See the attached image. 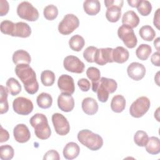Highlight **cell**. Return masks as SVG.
Wrapping results in <instances>:
<instances>
[{
	"instance_id": "6da1fadb",
	"label": "cell",
	"mask_w": 160,
	"mask_h": 160,
	"mask_svg": "<svg viewBox=\"0 0 160 160\" xmlns=\"http://www.w3.org/2000/svg\"><path fill=\"white\" fill-rule=\"evenodd\" d=\"M16 76L24 84L26 91L29 94H34L39 89L36 74L33 69L28 64H19L15 68Z\"/></svg>"
},
{
	"instance_id": "7a4b0ae2",
	"label": "cell",
	"mask_w": 160,
	"mask_h": 160,
	"mask_svg": "<svg viewBox=\"0 0 160 160\" xmlns=\"http://www.w3.org/2000/svg\"><path fill=\"white\" fill-rule=\"evenodd\" d=\"M31 126L34 129L36 137L40 139L45 140L51 135V130L49 126L47 117L41 113H36L29 120Z\"/></svg>"
},
{
	"instance_id": "3957f363",
	"label": "cell",
	"mask_w": 160,
	"mask_h": 160,
	"mask_svg": "<svg viewBox=\"0 0 160 160\" xmlns=\"http://www.w3.org/2000/svg\"><path fill=\"white\" fill-rule=\"evenodd\" d=\"M78 141L91 151H98L103 145L102 137L89 129L81 130L77 136Z\"/></svg>"
},
{
	"instance_id": "277c9868",
	"label": "cell",
	"mask_w": 160,
	"mask_h": 160,
	"mask_svg": "<svg viewBox=\"0 0 160 160\" xmlns=\"http://www.w3.org/2000/svg\"><path fill=\"white\" fill-rule=\"evenodd\" d=\"M117 88L118 84L113 79L105 77L101 78L96 90L98 100L101 102H106L109 98V94L115 92Z\"/></svg>"
},
{
	"instance_id": "5b68a950",
	"label": "cell",
	"mask_w": 160,
	"mask_h": 160,
	"mask_svg": "<svg viewBox=\"0 0 160 160\" xmlns=\"http://www.w3.org/2000/svg\"><path fill=\"white\" fill-rule=\"evenodd\" d=\"M150 106L151 102L149 98L146 96H141L131 104L129 113L132 117L139 118L148 111Z\"/></svg>"
},
{
	"instance_id": "8992f818",
	"label": "cell",
	"mask_w": 160,
	"mask_h": 160,
	"mask_svg": "<svg viewBox=\"0 0 160 160\" xmlns=\"http://www.w3.org/2000/svg\"><path fill=\"white\" fill-rule=\"evenodd\" d=\"M17 14L19 18L28 21H36L39 18L38 9L28 1H22L18 4Z\"/></svg>"
},
{
	"instance_id": "52a82bcc",
	"label": "cell",
	"mask_w": 160,
	"mask_h": 160,
	"mask_svg": "<svg viewBox=\"0 0 160 160\" xmlns=\"http://www.w3.org/2000/svg\"><path fill=\"white\" fill-rule=\"evenodd\" d=\"M79 26L78 18L73 14H67L58 25V31L62 35L71 34Z\"/></svg>"
},
{
	"instance_id": "ba28073f",
	"label": "cell",
	"mask_w": 160,
	"mask_h": 160,
	"mask_svg": "<svg viewBox=\"0 0 160 160\" xmlns=\"http://www.w3.org/2000/svg\"><path fill=\"white\" fill-rule=\"evenodd\" d=\"M118 36L128 48H134L137 45L138 39L134 30L128 26H121L118 29Z\"/></svg>"
},
{
	"instance_id": "9c48e42d",
	"label": "cell",
	"mask_w": 160,
	"mask_h": 160,
	"mask_svg": "<svg viewBox=\"0 0 160 160\" xmlns=\"http://www.w3.org/2000/svg\"><path fill=\"white\" fill-rule=\"evenodd\" d=\"M52 122L56 133L60 136H65L69 132L70 125L62 114L56 112L52 115Z\"/></svg>"
},
{
	"instance_id": "30bf717a",
	"label": "cell",
	"mask_w": 160,
	"mask_h": 160,
	"mask_svg": "<svg viewBox=\"0 0 160 160\" xmlns=\"http://www.w3.org/2000/svg\"><path fill=\"white\" fill-rule=\"evenodd\" d=\"M12 108L15 112L20 115H28L33 110L32 102L24 97H18L14 99Z\"/></svg>"
},
{
	"instance_id": "8fae6325",
	"label": "cell",
	"mask_w": 160,
	"mask_h": 160,
	"mask_svg": "<svg viewBox=\"0 0 160 160\" xmlns=\"http://www.w3.org/2000/svg\"><path fill=\"white\" fill-rule=\"evenodd\" d=\"M63 66L64 69L71 72L81 74L84 72L85 65L78 57L68 56L64 59Z\"/></svg>"
},
{
	"instance_id": "7c38bea8",
	"label": "cell",
	"mask_w": 160,
	"mask_h": 160,
	"mask_svg": "<svg viewBox=\"0 0 160 160\" xmlns=\"http://www.w3.org/2000/svg\"><path fill=\"white\" fill-rule=\"evenodd\" d=\"M128 76L134 81L141 80L146 74L144 66L138 62H131L127 68Z\"/></svg>"
},
{
	"instance_id": "4fadbf2b",
	"label": "cell",
	"mask_w": 160,
	"mask_h": 160,
	"mask_svg": "<svg viewBox=\"0 0 160 160\" xmlns=\"http://www.w3.org/2000/svg\"><path fill=\"white\" fill-rule=\"evenodd\" d=\"M112 50L113 49L111 48L98 49L94 56V61L100 66H104L108 62H113Z\"/></svg>"
},
{
	"instance_id": "5bb4252c",
	"label": "cell",
	"mask_w": 160,
	"mask_h": 160,
	"mask_svg": "<svg viewBox=\"0 0 160 160\" xmlns=\"http://www.w3.org/2000/svg\"><path fill=\"white\" fill-rule=\"evenodd\" d=\"M58 86L62 92L72 94L75 91L73 78L68 74H62L58 80Z\"/></svg>"
},
{
	"instance_id": "9a60e30c",
	"label": "cell",
	"mask_w": 160,
	"mask_h": 160,
	"mask_svg": "<svg viewBox=\"0 0 160 160\" xmlns=\"http://www.w3.org/2000/svg\"><path fill=\"white\" fill-rule=\"evenodd\" d=\"M13 135L15 140L19 143H25L31 138L30 131L24 124H17L14 128Z\"/></svg>"
},
{
	"instance_id": "2e32d148",
	"label": "cell",
	"mask_w": 160,
	"mask_h": 160,
	"mask_svg": "<svg viewBox=\"0 0 160 160\" xmlns=\"http://www.w3.org/2000/svg\"><path fill=\"white\" fill-rule=\"evenodd\" d=\"M58 108L62 111L71 112L74 107V100L71 94L62 92L58 98Z\"/></svg>"
},
{
	"instance_id": "e0dca14e",
	"label": "cell",
	"mask_w": 160,
	"mask_h": 160,
	"mask_svg": "<svg viewBox=\"0 0 160 160\" xmlns=\"http://www.w3.org/2000/svg\"><path fill=\"white\" fill-rule=\"evenodd\" d=\"M83 112L88 115H94L98 111V104L95 99L90 97L84 98L81 104Z\"/></svg>"
},
{
	"instance_id": "ac0fdd59",
	"label": "cell",
	"mask_w": 160,
	"mask_h": 160,
	"mask_svg": "<svg viewBox=\"0 0 160 160\" xmlns=\"http://www.w3.org/2000/svg\"><path fill=\"white\" fill-rule=\"evenodd\" d=\"M80 152V148L74 142H69L64 146L62 151L65 159L71 160L76 158Z\"/></svg>"
},
{
	"instance_id": "d6986e66",
	"label": "cell",
	"mask_w": 160,
	"mask_h": 160,
	"mask_svg": "<svg viewBox=\"0 0 160 160\" xmlns=\"http://www.w3.org/2000/svg\"><path fill=\"white\" fill-rule=\"evenodd\" d=\"M31 34V28L28 24L24 22H18L15 23L14 30L12 36L26 38L30 36Z\"/></svg>"
},
{
	"instance_id": "ffe728a7",
	"label": "cell",
	"mask_w": 160,
	"mask_h": 160,
	"mask_svg": "<svg viewBox=\"0 0 160 160\" xmlns=\"http://www.w3.org/2000/svg\"><path fill=\"white\" fill-rule=\"evenodd\" d=\"M129 56V51L122 46H118L112 50V57L113 62L122 64L128 60Z\"/></svg>"
},
{
	"instance_id": "44dd1931",
	"label": "cell",
	"mask_w": 160,
	"mask_h": 160,
	"mask_svg": "<svg viewBox=\"0 0 160 160\" xmlns=\"http://www.w3.org/2000/svg\"><path fill=\"white\" fill-rule=\"evenodd\" d=\"M86 75L88 78L91 81L92 90L93 92H96L100 79L101 72L99 69L95 67H89L86 70Z\"/></svg>"
},
{
	"instance_id": "7402d4cb",
	"label": "cell",
	"mask_w": 160,
	"mask_h": 160,
	"mask_svg": "<svg viewBox=\"0 0 160 160\" xmlns=\"http://www.w3.org/2000/svg\"><path fill=\"white\" fill-rule=\"evenodd\" d=\"M122 23V24L128 26L133 29L138 26L139 23V18L134 11H128L123 14Z\"/></svg>"
},
{
	"instance_id": "603a6c76",
	"label": "cell",
	"mask_w": 160,
	"mask_h": 160,
	"mask_svg": "<svg viewBox=\"0 0 160 160\" xmlns=\"http://www.w3.org/2000/svg\"><path fill=\"white\" fill-rule=\"evenodd\" d=\"M12 62L18 65L19 64H29L31 61V58L28 52L25 50L19 49L16 51L12 54Z\"/></svg>"
},
{
	"instance_id": "cb8c5ba5",
	"label": "cell",
	"mask_w": 160,
	"mask_h": 160,
	"mask_svg": "<svg viewBox=\"0 0 160 160\" xmlns=\"http://www.w3.org/2000/svg\"><path fill=\"white\" fill-rule=\"evenodd\" d=\"M83 8L87 14L95 16L100 11L101 4L98 0H86L83 2Z\"/></svg>"
},
{
	"instance_id": "d4e9b609",
	"label": "cell",
	"mask_w": 160,
	"mask_h": 160,
	"mask_svg": "<svg viewBox=\"0 0 160 160\" xmlns=\"http://www.w3.org/2000/svg\"><path fill=\"white\" fill-rule=\"evenodd\" d=\"M126 104V99L123 96L120 94L115 95L111 102V110L114 112L120 113L125 109Z\"/></svg>"
},
{
	"instance_id": "484cf974",
	"label": "cell",
	"mask_w": 160,
	"mask_h": 160,
	"mask_svg": "<svg viewBox=\"0 0 160 160\" xmlns=\"http://www.w3.org/2000/svg\"><path fill=\"white\" fill-rule=\"evenodd\" d=\"M146 151L153 155L158 154L160 152V141L158 137L151 136L149 138L148 141L144 146Z\"/></svg>"
},
{
	"instance_id": "4316f807",
	"label": "cell",
	"mask_w": 160,
	"mask_h": 160,
	"mask_svg": "<svg viewBox=\"0 0 160 160\" xmlns=\"http://www.w3.org/2000/svg\"><path fill=\"white\" fill-rule=\"evenodd\" d=\"M8 90L7 88L0 86V114H2L7 112L9 110V105L8 101Z\"/></svg>"
},
{
	"instance_id": "83f0119b",
	"label": "cell",
	"mask_w": 160,
	"mask_h": 160,
	"mask_svg": "<svg viewBox=\"0 0 160 160\" xmlns=\"http://www.w3.org/2000/svg\"><path fill=\"white\" fill-rule=\"evenodd\" d=\"M85 45L84 39L79 34L72 36L69 41V46L70 48L76 52L80 51Z\"/></svg>"
},
{
	"instance_id": "f1b7e54d",
	"label": "cell",
	"mask_w": 160,
	"mask_h": 160,
	"mask_svg": "<svg viewBox=\"0 0 160 160\" xmlns=\"http://www.w3.org/2000/svg\"><path fill=\"white\" fill-rule=\"evenodd\" d=\"M121 16V8L118 6H111L107 8L106 18L111 22H118Z\"/></svg>"
},
{
	"instance_id": "f546056e",
	"label": "cell",
	"mask_w": 160,
	"mask_h": 160,
	"mask_svg": "<svg viewBox=\"0 0 160 160\" xmlns=\"http://www.w3.org/2000/svg\"><path fill=\"white\" fill-rule=\"evenodd\" d=\"M36 102L40 108L48 109L52 106V98L49 94L42 92L38 96Z\"/></svg>"
},
{
	"instance_id": "4dcf8cb0",
	"label": "cell",
	"mask_w": 160,
	"mask_h": 160,
	"mask_svg": "<svg viewBox=\"0 0 160 160\" xmlns=\"http://www.w3.org/2000/svg\"><path fill=\"white\" fill-rule=\"evenodd\" d=\"M152 52L151 47L146 44H141L136 50V55L138 59L141 61H145L148 59Z\"/></svg>"
},
{
	"instance_id": "1f68e13d",
	"label": "cell",
	"mask_w": 160,
	"mask_h": 160,
	"mask_svg": "<svg viewBox=\"0 0 160 160\" xmlns=\"http://www.w3.org/2000/svg\"><path fill=\"white\" fill-rule=\"evenodd\" d=\"M139 34L143 40L151 41L156 36V32L151 26L145 25L140 28Z\"/></svg>"
},
{
	"instance_id": "d6a6232c",
	"label": "cell",
	"mask_w": 160,
	"mask_h": 160,
	"mask_svg": "<svg viewBox=\"0 0 160 160\" xmlns=\"http://www.w3.org/2000/svg\"><path fill=\"white\" fill-rule=\"evenodd\" d=\"M9 93L12 96H16L21 91V86L19 81L14 78H9L6 83Z\"/></svg>"
},
{
	"instance_id": "836d02e7",
	"label": "cell",
	"mask_w": 160,
	"mask_h": 160,
	"mask_svg": "<svg viewBox=\"0 0 160 160\" xmlns=\"http://www.w3.org/2000/svg\"><path fill=\"white\" fill-rule=\"evenodd\" d=\"M55 74L50 70H45L41 72V81L45 86H51L55 81Z\"/></svg>"
},
{
	"instance_id": "e575fe53",
	"label": "cell",
	"mask_w": 160,
	"mask_h": 160,
	"mask_svg": "<svg viewBox=\"0 0 160 160\" xmlns=\"http://www.w3.org/2000/svg\"><path fill=\"white\" fill-rule=\"evenodd\" d=\"M14 154V151L11 146L6 144L0 147V158L2 160H10L12 159Z\"/></svg>"
},
{
	"instance_id": "d590c367",
	"label": "cell",
	"mask_w": 160,
	"mask_h": 160,
	"mask_svg": "<svg viewBox=\"0 0 160 160\" xmlns=\"http://www.w3.org/2000/svg\"><path fill=\"white\" fill-rule=\"evenodd\" d=\"M43 14L47 20L52 21L57 18L58 15V9L56 6L49 4L44 8Z\"/></svg>"
},
{
	"instance_id": "8d00e7d4",
	"label": "cell",
	"mask_w": 160,
	"mask_h": 160,
	"mask_svg": "<svg viewBox=\"0 0 160 160\" xmlns=\"http://www.w3.org/2000/svg\"><path fill=\"white\" fill-rule=\"evenodd\" d=\"M148 134L144 131H138L134 136V141L135 144L140 147H144L148 141Z\"/></svg>"
},
{
	"instance_id": "74e56055",
	"label": "cell",
	"mask_w": 160,
	"mask_h": 160,
	"mask_svg": "<svg viewBox=\"0 0 160 160\" xmlns=\"http://www.w3.org/2000/svg\"><path fill=\"white\" fill-rule=\"evenodd\" d=\"M138 12L143 16H148L152 11V5L148 1L140 0L137 6Z\"/></svg>"
},
{
	"instance_id": "f35d334b",
	"label": "cell",
	"mask_w": 160,
	"mask_h": 160,
	"mask_svg": "<svg viewBox=\"0 0 160 160\" xmlns=\"http://www.w3.org/2000/svg\"><path fill=\"white\" fill-rule=\"evenodd\" d=\"M15 27V23L9 21L4 20L1 22V31L2 33L12 36Z\"/></svg>"
},
{
	"instance_id": "ab89813d",
	"label": "cell",
	"mask_w": 160,
	"mask_h": 160,
	"mask_svg": "<svg viewBox=\"0 0 160 160\" xmlns=\"http://www.w3.org/2000/svg\"><path fill=\"white\" fill-rule=\"evenodd\" d=\"M98 49L97 48L91 46L88 47L83 52V58L88 62H94V58Z\"/></svg>"
},
{
	"instance_id": "60d3db41",
	"label": "cell",
	"mask_w": 160,
	"mask_h": 160,
	"mask_svg": "<svg viewBox=\"0 0 160 160\" xmlns=\"http://www.w3.org/2000/svg\"><path fill=\"white\" fill-rule=\"evenodd\" d=\"M44 160H59L60 156L58 151L54 149L47 151L43 157Z\"/></svg>"
},
{
	"instance_id": "b9f144b4",
	"label": "cell",
	"mask_w": 160,
	"mask_h": 160,
	"mask_svg": "<svg viewBox=\"0 0 160 160\" xmlns=\"http://www.w3.org/2000/svg\"><path fill=\"white\" fill-rule=\"evenodd\" d=\"M78 85L80 89L83 92H87L91 88V84L89 80L86 78H81L78 81Z\"/></svg>"
},
{
	"instance_id": "7bdbcfd3",
	"label": "cell",
	"mask_w": 160,
	"mask_h": 160,
	"mask_svg": "<svg viewBox=\"0 0 160 160\" xmlns=\"http://www.w3.org/2000/svg\"><path fill=\"white\" fill-rule=\"evenodd\" d=\"M9 5L7 1L0 0V16H3L6 15L9 12Z\"/></svg>"
},
{
	"instance_id": "ee69618b",
	"label": "cell",
	"mask_w": 160,
	"mask_h": 160,
	"mask_svg": "<svg viewBox=\"0 0 160 160\" xmlns=\"http://www.w3.org/2000/svg\"><path fill=\"white\" fill-rule=\"evenodd\" d=\"M104 2L107 8L111 6H118L122 8L124 1L122 0H105Z\"/></svg>"
},
{
	"instance_id": "f6af8a7d",
	"label": "cell",
	"mask_w": 160,
	"mask_h": 160,
	"mask_svg": "<svg viewBox=\"0 0 160 160\" xmlns=\"http://www.w3.org/2000/svg\"><path fill=\"white\" fill-rule=\"evenodd\" d=\"M159 58H160L159 51H156V52H154L151 57V61L152 64L156 66L159 67L160 66Z\"/></svg>"
},
{
	"instance_id": "bcb514c9",
	"label": "cell",
	"mask_w": 160,
	"mask_h": 160,
	"mask_svg": "<svg viewBox=\"0 0 160 160\" xmlns=\"http://www.w3.org/2000/svg\"><path fill=\"white\" fill-rule=\"evenodd\" d=\"M9 138V132L7 130L4 129L2 126H1V130H0V142L2 143L4 142L7 141Z\"/></svg>"
},
{
	"instance_id": "7dc6e473",
	"label": "cell",
	"mask_w": 160,
	"mask_h": 160,
	"mask_svg": "<svg viewBox=\"0 0 160 160\" xmlns=\"http://www.w3.org/2000/svg\"><path fill=\"white\" fill-rule=\"evenodd\" d=\"M160 9L158 8L156 11L154 13V19H153V24L154 25V26L156 27V28L158 29H160L159 26H160V22H159V19H160Z\"/></svg>"
},
{
	"instance_id": "c3c4849f",
	"label": "cell",
	"mask_w": 160,
	"mask_h": 160,
	"mask_svg": "<svg viewBox=\"0 0 160 160\" xmlns=\"http://www.w3.org/2000/svg\"><path fill=\"white\" fill-rule=\"evenodd\" d=\"M140 0H128V3L132 8H137Z\"/></svg>"
},
{
	"instance_id": "681fc988",
	"label": "cell",
	"mask_w": 160,
	"mask_h": 160,
	"mask_svg": "<svg viewBox=\"0 0 160 160\" xmlns=\"http://www.w3.org/2000/svg\"><path fill=\"white\" fill-rule=\"evenodd\" d=\"M159 38H157L154 41V45L156 49L158 50V51H159Z\"/></svg>"
},
{
	"instance_id": "f907efd6",
	"label": "cell",
	"mask_w": 160,
	"mask_h": 160,
	"mask_svg": "<svg viewBox=\"0 0 160 160\" xmlns=\"http://www.w3.org/2000/svg\"><path fill=\"white\" fill-rule=\"evenodd\" d=\"M159 108H158L157 109H156V111L154 112V118L157 119L158 121H159Z\"/></svg>"
},
{
	"instance_id": "816d5d0a",
	"label": "cell",
	"mask_w": 160,
	"mask_h": 160,
	"mask_svg": "<svg viewBox=\"0 0 160 160\" xmlns=\"http://www.w3.org/2000/svg\"><path fill=\"white\" fill-rule=\"evenodd\" d=\"M159 72H157V74H156V77H157V78H154V80L156 81V84H158V86H159Z\"/></svg>"
}]
</instances>
